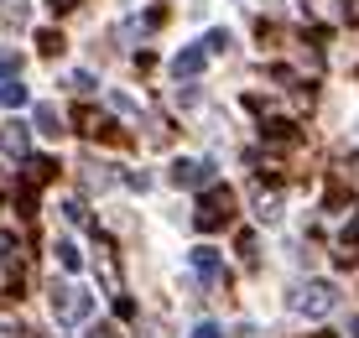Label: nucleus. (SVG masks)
I'll list each match as a JSON object with an SVG mask.
<instances>
[{"instance_id": "nucleus-25", "label": "nucleus", "mask_w": 359, "mask_h": 338, "mask_svg": "<svg viewBox=\"0 0 359 338\" xmlns=\"http://www.w3.org/2000/svg\"><path fill=\"white\" fill-rule=\"evenodd\" d=\"M42 6H47V11H53V16H68V11H73V6H79V0H42Z\"/></svg>"}, {"instance_id": "nucleus-21", "label": "nucleus", "mask_w": 359, "mask_h": 338, "mask_svg": "<svg viewBox=\"0 0 359 338\" xmlns=\"http://www.w3.org/2000/svg\"><path fill=\"white\" fill-rule=\"evenodd\" d=\"M63 219H68V224H89V208H83L79 198H68V203H63Z\"/></svg>"}, {"instance_id": "nucleus-15", "label": "nucleus", "mask_w": 359, "mask_h": 338, "mask_svg": "<svg viewBox=\"0 0 359 338\" xmlns=\"http://www.w3.org/2000/svg\"><path fill=\"white\" fill-rule=\"evenodd\" d=\"M36 53L57 58V53H63V32H36Z\"/></svg>"}, {"instance_id": "nucleus-10", "label": "nucleus", "mask_w": 359, "mask_h": 338, "mask_svg": "<svg viewBox=\"0 0 359 338\" xmlns=\"http://www.w3.org/2000/svg\"><path fill=\"white\" fill-rule=\"evenodd\" d=\"M32 125H36V130L47 135V141H57V135H63V115H57V104H36Z\"/></svg>"}, {"instance_id": "nucleus-9", "label": "nucleus", "mask_w": 359, "mask_h": 338, "mask_svg": "<svg viewBox=\"0 0 359 338\" xmlns=\"http://www.w3.org/2000/svg\"><path fill=\"white\" fill-rule=\"evenodd\" d=\"M53 177H57L53 156H27V161H21V182H27V187H47Z\"/></svg>"}, {"instance_id": "nucleus-11", "label": "nucleus", "mask_w": 359, "mask_h": 338, "mask_svg": "<svg viewBox=\"0 0 359 338\" xmlns=\"http://www.w3.org/2000/svg\"><path fill=\"white\" fill-rule=\"evenodd\" d=\"M255 219H261V224L281 219V193H276V187H261V193H255Z\"/></svg>"}, {"instance_id": "nucleus-8", "label": "nucleus", "mask_w": 359, "mask_h": 338, "mask_svg": "<svg viewBox=\"0 0 359 338\" xmlns=\"http://www.w3.org/2000/svg\"><path fill=\"white\" fill-rule=\"evenodd\" d=\"M203 62H208V47L193 42V47H182V53L172 58V73H177V79H198V73H203Z\"/></svg>"}, {"instance_id": "nucleus-16", "label": "nucleus", "mask_w": 359, "mask_h": 338, "mask_svg": "<svg viewBox=\"0 0 359 338\" xmlns=\"http://www.w3.org/2000/svg\"><path fill=\"white\" fill-rule=\"evenodd\" d=\"M234 255H240L245 266H255V260H261V245H255V234H240V240H234Z\"/></svg>"}, {"instance_id": "nucleus-7", "label": "nucleus", "mask_w": 359, "mask_h": 338, "mask_svg": "<svg viewBox=\"0 0 359 338\" xmlns=\"http://www.w3.org/2000/svg\"><path fill=\"white\" fill-rule=\"evenodd\" d=\"M79 130L89 135V141H104V146H126V130H115L104 115H94V109H83L79 115Z\"/></svg>"}, {"instance_id": "nucleus-2", "label": "nucleus", "mask_w": 359, "mask_h": 338, "mask_svg": "<svg viewBox=\"0 0 359 338\" xmlns=\"http://www.w3.org/2000/svg\"><path fill=\"white\" fill-rule=\"evenodd\" d=\"M47 302H53V318L63 323V328H79V323L94 318V297L83 292L79 281H57L53 292H47Z\"/></svg>"}, {"instance_id": "nucleus-18", "label": "nucleus", "mask_w": 359, "mask_h": 338, "mask_svg": "<svg viewBox=\"0 0 359 338\" xmlns=\"http://www.w3.org/2000/svg\"><path fill=\"white\" fill-rule=\"evenodd\" d=\"M16 68H21V53L16 47H0V79H16Z\"/></svg>"}, {"instance_id": "nucleus-23", "label": "nucleus", "mask_w": 359, "mask_h": 338, "mask_svg": "<svg viewBox=\"0 0 359 338\" xmlns=\"http://www.w3.org/2000/svg\"><path fill=\"white\" fill-rule=\"evenodd\" d=\"M193 338H224V328H219V323H208V318H203V323H198V328H193Z\"/></svg>"}, {"instance_id": "nucleus-17", "label": "nucleus", "mask_w": 359, "mask_h": 338, "mask_svg": "<svg viewBox=\"0 0 359 338\" xmlns=\"http://www.w3.org/2000/svg\"><path fill=\"white\" fill-rule=\"evenodd\" d=\"M266 141H297L292 120H266Z\"/></svg>"}, {"instance_id": "nucleus-5", "label": "nucleus", "mask_w": 359, "mask_h": 338, "mask_svg": "<svg viewBox=\"0 0 359 338\" xmlns=\"http://www.w3.org/2000/svg\"><path fill=\"white\" fill-rule=\"evenodd\" d=\"M172 187H193V193H203V187H214V161H198V156H177L167 167Z\"/></svg>"}, {"instance_id": "nucleus-6", "label": "nucleus", "mask_w": 359, "mask_h": 338, "mask_svg": "<svg viewBox=\"0 0 359 338\" xmlns=\"http://www.w3.org/2000/svg\"><path fill=\"white\" fill-rule=\"evenodd\" d=\"M0 151L16 156V161H27V156H32V125L6 120V125H0Z\"/></svg>"}, {"instance_id": "nucleus-12", "label": "nucleus", "mask_w": 359, "mask_h": 338, "mask_svg": "<svg viewBox=\"0 0 359 338\" xmlns=\"http://www.w3.org/2000/svg\"><path fill=\"white\" fill-rule=\"evenodd\" d=\"M193 271H198L203 281H219V250L198 245V250H193Z\"/></svg>"}, {"instance_id": "nucleus-3", "label": "nucleus", "mask_w": 359, "mask_h": 338, "mask_svg": "<svg viewBox=\"0 0 359 338\" xmlns=\"http://www.w3.org/2000/svg\"><path fill=\"white\" fill-rule=\"evenodd\" d=\"M287 307L297 312V318H328V312L339 307V286L333 281H302L287 297Z\"/></svg>"}, {"instance_id": "nucleus-19", "label": "nucleus", "mask_w": 359, "mask_h": 338, "mask_svg": "<svg viewBox=\"0 0 359 338\" xmlns=\"http://www.w3.org/2000/svg\"><path fill=\"white\" fill-rule=\"evenodd\" d=\"M68 89H73V94H89V89H94V73H89V68L68 73Z\"/></svg>"}, {"instance_id": "nucleus-20", "label": "nucleus", "mask_w": 359, "mask_h": 338, "mask_svg": "<svg viewBox=\"0 0 359 338\" xmlns=\"http://www.w3.org/2000/svg\"><path fill=\"white\" fill-rule=\"evenodd\" d=\"M203 47H208V53H229V32H224V27H214V32L203 36Z\"/></svg>"}, {"instance_id": "nucleus-24", "label": "nucleus", "mask_w": 359, "mask_h": 338, "mask_svg": "<svg viewBox=\"0 0 359 338\" xmlns=\"http://www.w3.org/2000/svg\"><path fill=\"white\" fill-rule=\"evenodd\" d=\"M126 187H135V193H146V187H151V177H146V172H126Z\"/></svg>"}, {"instance_id": "nucleus-14", "label": "nucleus", "mask_w": 359, "mask_h": 338, "mask_svg": "<svg viewBox=\"0 0 359 338\" xmlns=\"http://www.w3.org/2000/svg\"><path fill=\"white\" fill-rule=\"evenodd\" d=\"M53 250H57V266H63V271H83V250L73 240H57Z\"/></svg>"}, {"instance_id": "nucleus-4", "label": "nucleus", "mask_w": 359, "mask_h": 338, "mask_svg": "<svg viewBox=\"0 0 359 338\" xmlns=\"http://www.w3.org/2000/svg\"><path fill=\"white\" fill-rule=\"evenodd\" d=\"M193 224L203 234H214V229H224V224H234V187H208L203 198H198V214H193Z\"/></svg>"}, {"instance_id": "nucleus-26", "label": "nucleus", "mask_w": 359, "mask_h": 338, "mask_svg": "<svg viewBox=\"0 0 359 338\" xmlns=\"http://www.w3.org/2000/svg\"><path fill=\"white\" fill-rule=\"evenodd\" d=\"M344 11H349V16H359V0H344Z\"/></svg>"}, {"instance_id": "nucleus-22", "label": "nucleus", "mask_w": 359, "mask_h": 338, "mask_svg": "<svg viewBox=\"0 0 359 338\" xmlns=\"http://www.w3.org/2000/svg\"><path fill=\"white\" fill-rule=\"evenodd\" d=\"M83 338H120V328H115V323H89Z\"/></svg>"}, {"instance_id": "nucleus-13", "label": "nucleus", "mask_w": 359, "mask_h": 338, "mask_svg": "<svg viewBox=\"0 0 359 338\" xmlns=\"http://www.w3.org/2000/svg\"><path fill=\"white\" fill-rule=\"evenodd\" d=\"M27 83H16V79H0V109H21L27 104Z\"/></svg>"}, {"instance_id": "nucleus-1", "label": "nucleus", "mask_w": 359, "mask_h": 338, "mask_svg": "<svg viewBox=\"0 0 359 338\" xmlns=\"http://www.w3.org/2000/svg\"><path fill=\"white\" fill-rule=\"evenodd\" d=\"M27 240H21L16 229H0V297H21V286H27Z\"/></svg>"}]
</instances>
